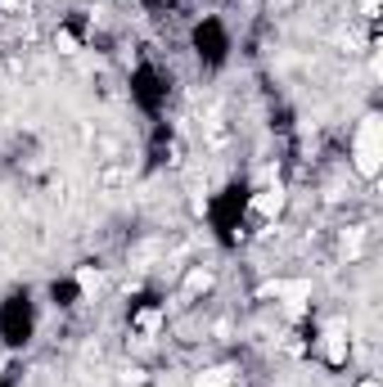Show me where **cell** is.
<instances>
[{
  "label": "cell",
  "mask_w": 383,
  "mask_h": 387,
  "mask_svg": "<svg viewBox=\"0 0 383 387\" xmlns=\"http://www.w3.org/2000/svg\"><path fill=\"white\" fill-rule=\"evenodd\" d=\"M379 158H383V117L365 113L361 131H356V172H361V176H379Z\"/></svg>",
  "instance_id": "1"
},
{
  "label": "cell",
  "mask_w": 383,
  "mask_h": 387,
  "mask_svg": "<svg viewBox=\"0 0 383 387\" xmlns=\"http://www.w3.org/2000/svg\"><path fill=\"white\" fill-rule=\"evenodd\" d=\"M262 297L302 302V297H311V280H270V284H262Z\"/></svg>",
  "instance_id": "2"
},
{
  "label": "cell",
  "mask_w": 383,
  "mask_h": 387,
  "mask_svg": "<svg viewBox=\"0 0 383 387\" xmlns=\"http://www.w3.org/2000/svg\"><path fill=\"white\" fill-rule=\"evenodd\" d=\"M325 356L333 360V365H343V360H348V338H343V329H329L325 333Z\"/></svg>",
  "instance_id": "3"
},
{
  "label": "cell",
  "mask_w": 383,
  "mask_h": 387,
  "mask_svg": "<svg viewBox=\"0 0 383 387\" xmlns=\"http://www.w3.org/2000/svg\"><path fill=\"white\" fill-rule=\"evenodd\" d=\"M262 216H275L284 208V189H266V194H257V203H253Z\"/></svg>",
  "instance_id": "4"
},
{
  "label": "cell",
  "mask_w": 383,
  "mask_h": 387,
  "mask_svg": "<svg viewBox=\"0 0 383 387\" xmlns=\"http://www.w3.org/2000/svg\"><path fill=\"white\" fill-rule=\"evenodd\" d=\"M194 387H230V369H207Z\"/></svg>",
  "instance_id": "5"
},
{
  "label": "cell",
  "mask_w": 383,
  "mask_h": 387,
  "mask_svg": "<svg viewBox=\"0 0 383 387\" xmlns=\"http://www.w3.org/2000/svg\"><path fill=\"white\" fill-rule=\"evenodd\" d=\"M77 284L86 288V293H91V288H100V270H81V275H77Z\"/></svg>",
  "instance_id": "6"
},
{
  "label": "cell",
  "mask_w": 383,
  "mask_h": 387,
  "mask_svg": "<svg viewBox=\"0 0 383 387\" xmlns=\"http://www.w3.org/2000/svg\"><path fill=\"white\" fill-rule=\"evenodd\" d=\"M158 324H163V316H158V311H144V316H140V329H144V333H154Z\"/></svg>",
  "instance_id": "7"
},
{
  "label": "cell",
  "mask_w": 383,
  "mask_h": 387,
  "mask_svg": "<svg viewBox=\"0 0 383 387\" xmlns=\"http://www.w3.org/2000/svg\"><path fill=\"white\" fill-rule=\"evenodd\" d=\"M59 50H64V54H72V50H77V36H72V32H59Z\"/></svg>",
  "instance_id": "8"
},
{
  "label": "cell",
  "mask_w": 383,
  "mask_h": 387,
  "mask_svg": "<svg viewBox=\"0 0 383 387\" xmlns=\"http://www.w3.org/2000/svg\"><path fill=\"white\" fill-rule=\"evenodd\" d=\"M207 284H212V275H207V270H194V275H190V288H194V293H199V288H207Z\"/></svg>",
  "instance_id": "9"
},
{
  "label": "cell",
  "mask_w": 383,
  "mask_h": 387,
  "mask_svg": "<svg viewBox=\"0 0 383 387\" xmlns=\"http://www.w3.org/2000/svg\"><path fill=\"white\" fill-rule=\"evenodd\" d=\"M365 5V14H379V0H361Z\"/></svg>",
  "instance_id": "10"
},
{
  "label": "cell",
  "mask_w": 383,
  "mask_h": 387,
  "mask_svg": "<svg viewBox=\"0 0 383 387\" xmlns=\"http://www.w3.org/2000/svg\"><path fill=\"white\" fill-rule=\"evenodd\" d=\"M0 9H23V0H0Z\"/></svg>",
  "instance_id": "11"
},
{
  "label": "cell",
  "mask_w": 383,
  "mask_h": 387,
  "mask_svg": "<svg viewBox=\"0 0 383 387\" xmlns=\"http://www.w3.org/2000/svg\"><path fill=\"white\" fill-rule=\"evenodd\" d=\"M361 387H379V383H375V379H365V383H361Z\"/></svg>",
  "instance_id": "12"
}]
</instances>
